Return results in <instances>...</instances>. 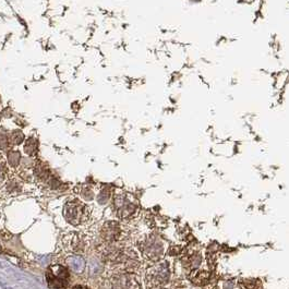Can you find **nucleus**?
<instances>
[{
    "instance_id": "nucleus-2",
    "label": "nucleus",
    "mask_w": 289,
    "mask_h": 289,
    "mask_svg": "<svg viewBox=\"0 0 289 289\" xmlns=\"http://www.w3.org/2000/svg\"><path fill=\"white\" fill-rule=\"evenodd\" d=\"M64 217L72 226H81L90 220L92 210L80 199H72L67 201L63 210Z\"/></svg>"
},
{
    "instance_id": "nucleus-6",
    "label": "nucleus",
    "mask_w": 289,
    "mask_h": 289,
    "mask_svg": "<svg viewBox=\"0 0 289 289\" xmlns=\"http://www.w3.org/2000/svg\"><path fill=\"white\" fill-rule=\"evenodd\" d=\"M141 254L147 260L156 262L159 261L164 254L163 241L154 235H149L141 238L138 243Z\"/></svg>"
},
{
    "instance_id": "nucleus-3",
    "label": "nucleus",
    "mask_w": 289,
    "mask_h": 289,
    "mask_svg": "<svg viewBox=\"0 0 289 289\" xmlns=\"http://www.w3.org/2000/svg\"><path fill=\"white\" fill-rule=\"evenodd\" d=\"M127 229L122 221L107 220L99 228L100 243L104 244H125Z\"/></svg>"
},
{
    "instance_id": "nucleus-12",
    "label": "nucleus",
    "mask_w": 289,
    "mask_h": 289,
    "mask_svg": "<svg viewBox=\"0 0 289 289\" xmlns=\"http://www.w3.org/2000/svg\"><path fill=\"white\" fill-rule=\"evenodd\" d=\"M6 160L8 163V166L12 169H19L20 165H21L22 162V155L20 151L15 150V149H10L8 152H7L6 155Z\"/></svg>"
},
{
    "instance_id": "nucleus-5",
    "label": "nucleus",
    "mask_w": 289,
    "mask_h": 289,
    "mask_svg": "<svg viewBox=\"0 0 289 289\" xmlns=\"http://www.w3.org/2000/svg\"><path fill=\"white\" fill-rule=\"evenodd\" d=\"M108 280L111 289H143L136 272L112 271Z\"/></svg>"
},
{
    "instance_id": "nucleus-15",
    "label": "nucleus",
    "mask_w": 289,
    "mask_h": 289,
    "mask_svg": "<svg viewBox=\"0 0 289 289\" xmlns=\"http://www.w3.org/2000/svg\"><path fill=\"white\" fill-rule=\"evenodd\" d=\"M9 136V140H10V143L12 146H18V145H21L24 143L25 141V134L23 133V131L21 129H15L12 130L8 133Z\"/></svg>"
},
{
    "instance_id": "nucleus-11",
    "label": "nucleus",
    "mask_w": 289,
    "mask_h": 289,
    "mask_svg": "<svg viewBox=\"0 0 289 289\" xmlns=\"http://www.w3.org/2000/svg\"><path fill=\"white\" fill-rule=\"evenodd\" d=\"M23 152L26 156L37 158L38 152H39V142L38 139L34 136H31L26 138L23 143Z\"/></svg>"
},
{
    "instance_id": "nucleus-9",
    "label": "nucleus",
    "mask_w": 289,
    "mask_h": 289,
    "mask_svg": "<svg viewBox=\"0 0 289 289\" xmlns=\"http://www.w3.org/2000/svg\"><path fill=\"white\" fill-rule=\"evenodd\" d=\"M65 262L67 264V267H68V270L71 273H75L77 275H82L86 271L87 262L82 254L69 253L68 257L66 258Z\"/></svg>"
},
{
    "instance_id": "nucleus-13",
    "label": "nucleus",
    "mask_w": 289,
    "mask_h": 289,
    "mask_svg": "<svg viewBox=\"0 0 289 289\" xmlns=\"http://www.w3.org/2000/svg\"><path fill=\"white\" fill-rule=\"evenodd\" d=\"M77 196L84 201H92L95 199V192L90 185H79L76 187Z\"/></svg>"
},
{
    "instance_id": "nucleus-14",
    "label": "nucleus",
    "mask_w": 289,
    "mask_h": 289,
    "mask_svg": "<svg viewBox=\"0 0 289 289\" xmlns=\"http://www.w3.org/2000/svg\"><path fill=\"white\" fill-rule=\"evenodd\" d=\"M10 172H9V166L7 163L6 158L3 156V154L0 153V189L4 187L6 184L7 179L9 178Z\"/></svg>"
},
{
    "instance_id": "nucleus-8",
    "label": "nucleus",
    "mask_w": 289,
    "mask_h": 289,
    "mask_svg": "<svg viewBox=\"0 0 289 289\" xmlns=\"http://www.w3.org/2000/svg\"><path fill=\"white\" fill-rule=\"evenodd\" d=\"M62 245L65 251L73 254H84L90 245L89 237L83 233L70 232L64 235L62 238Z\"/></svg>"
},
{
    "instance_id": "nucleus-18",
    "label": "nucleus",
    "mask_w": 289,
    "mask_h": 289,
    "mask_svg": "<svg viewBox=\"0 0 289 289\" xmlns=\"http://www.w3.org/2000/svg\"><path fill=\"white\" fill-rule=\"evenodd\" d=\"M0 103H2V97H0Z\"/></svg>"
},
{
    "instance_id": "nucleus-1",
    "label": "nucleus",
    "mask_w": 289,
    "mask_h": 289,
    "mask_svg": "<svg viewBox=\"0 0 289 289\" xmlns=\"http://www.w3.org/2000/svg\"><path fill=\"white\" fill-rule=\"evenodd\" d=\"M112 207L119 220H130L139 213V204L132 194L116 191L112 196Z\"/></svg>"
},
{
    "instance_id": "nucleus-4",
    "label": "nucleus",
    "mask_w": 289,
    "mask_h": 289,
    "mask_svg": "<svg viewBox=\"0 0 289 289\" xmlns=\"http://www.w3.org/2000/svg\"><path fill=\"white\" fill-rule=\"evenodd\" d=\"M169 266L166 262L156 261L146 268L145 278L146 283L152 288H160L169 279Z\"/></svg>"
},
{
    "instance_id": "nucleus-17",
    "label": "nucleus",
    "mask_w": 289,
    "mask_h": 289,
    "mask_svg": "<svg viewBox=\"0 0 289 289\" xmlns=\"http://www.w3.org/2000/svg\"><path fill=\"white\" fill-rule=\"evenodd\" d=\"M71 289H92V288L87 287L85 285H76V286H73Z\"/></svg>"
},
{
    "instance_id": "nucleus-16",
    "label": "nucleus",
    "mask_w": 289,
    "mask_h": 289,
    "mask_svg": "<svg viewBox=\"0 0 289 289\" xmlns=\"http://www.w3.org/2000/svg\"><path fill=\"white\" fill-rule=\"evenodd\" d=\"M11 143L8 133L0 131V152H8L11 149Z\"/></svg>"
},
{
    "instance_id": "nucleus-10",
    "label": "nucleus",
    "mask_w": 289,
    "mask_h": 289,
    "mask_svg": "<svg viewBox=\"0 0 289 289\" xmlns=\"http://www.w3.org/2000/svg\"><path fill=\"white\" fill-rule=\"evenodd\" d=\"M22 188L23 179L19 175H10L2 189H4L7 194H18L22 191Z\"/></svg>"
},
{
    "instance_id": "nucleus-7",
    "label": "nucleus",
    "mask_w": 289,
    "mask_h": 289,
    "mask_svg": "<svg viewBox=\"0 0 289 289\" xmlns=\"http://www.w3.org/2000/svg\"><path fill=\"white\" fill-rule=\"evenodd\" d=\"M46 280L51 289H67L70 284V271L63 264H53L46 272Z\"/></svg>"
}]
</instances>
